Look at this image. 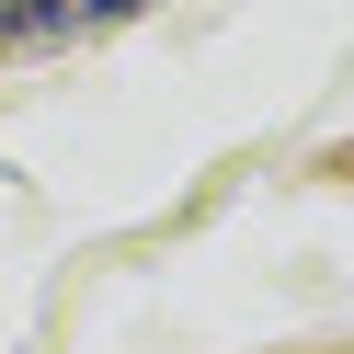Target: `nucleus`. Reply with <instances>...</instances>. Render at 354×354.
<instances>
[{
	"mask_svg": "<svg viewBox=\"0 0 354 354\" xmlns=\"http://www.w3.org/2000/svg\"><path fill=\"white\" fill-rule=\"evenodd\" d=\"M126 0H12L0 12V57L12 46H69V35H92V24H115Z\"/></svg>",
	"mask_w": 354,
	"mask_h": 354,
	"instance_id": "obj_1",
	"label": "nucleus"
},
{
	"mask_svg": "<svg viewBox=\"0 0 354 354\" xmlns=\"http://www.w3.org/2000/svg\"><path fill=\"white\" fill-rule=\"evenodd\" d=\"M126 12H138V0H126Z\"/></svg>",
	"mask_w": 354,
	"mask_h": 354,
	"instance_id": "obj_2",
	"label": "nucleus"
}]
</instances>
